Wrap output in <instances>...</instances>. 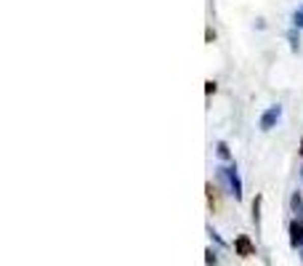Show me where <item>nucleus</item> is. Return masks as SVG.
Masks as SVG:
<instances>
[{
    "instance_id": "5",
    "label": "nucleus",
    "mask_w": 303,
    "mask_h": 266,
    "mask_svg": "<svg viewBox=\"0 0 303 266\" xmlns=\"http://www.w3.org/2000/svg\"><path fill=\"white\" fill-rule=\"evenodd\" d=\"M218 155H221V157H229V149H226V144H218Z\"/></svg>"
},
{
    "instance_id": "4",
    "label": "nucleus",
    "mask_w": 303,
    "mask_h": 266,
    "mask_svg": "<svg viewBox=\"0 0 303 266\" xmlns=\"http://www.w3.org/2000/svg\"><path fill=\"white\" fill-rule=\"evenodd\" d=\"M207 200H210V208H218V194L213 184H207Z\"/></svg>"
},
{
    "instance_id": "1",
    "label": "nucleus",
    "mask_w": 303,
    "mask_h": 266,
    "mask_svg": "<svg viewBox=\"0 0 303 266\" xmlns=\"http://www.w3.org/2000/svg\"><path fill=\"white\" fill-rule=\"evenodd\" d=\"M234 248H237V253H239V256H245V258H248V256H255V248H253V242L248 240V237H237V242H234Z\"/></svg>"
},
{
    "instance_id": "6",
    "label": "nucleus",
    "mask_w": 303,
    "mask_h": 266,
    "mask_svg": "<svg viewBox=\"0 0 303 266\" xmlns=\"http://www.w3.org/2000/svg\"><path fill=\"white\" fill-rule=\"evenodd\" d=\"M295 21H298V24H300V27H303V16H298V19H295Z\"/></svg>"
},
{
    "instance_id": "7",
    "label": "nucleus",
    "mask_w": 303,
    "mask_h": 266,
    "mask_svg": "<svg viewBox=\"0 0 303 266\" xmlns=\"http://www.w3.org/2000/svg\"><path fill=\"white\" fill-rule=\"evenodd\" d=\"M300 152H303V141H300Z\"/></svg>"
},
{
    "instance_id": "3",
    "label": "nucleus",
    "mask_w": 303,
    "mask_h": 266,
    "mask_svg": "<svg viewBox=\"0 0 303 266\" xmlns=\"http://www.w3.org/2000/svg\"><path fill=\"white\" fill-rule=\"evenodd\" d=\"M290 234H293V245H300V242H303V226L298 221L290 224Z\"/></svg>"
},
{
    "instance_id": "2",
    "label": "nucleus",
    "mask_w": 303,
    "mask_h": 266,
    "mask_svg": "<svg viewBox=\"0 0 303 266\" xmlns=\"http://www.w3.org/2000/svg\"><path fill=\"white\" fill-rule=\"evenodd\" d=\"M274 120H279V107H271L269 112L263 114V120H261V128H271Z\"/></svg>"
}]
</instances>
